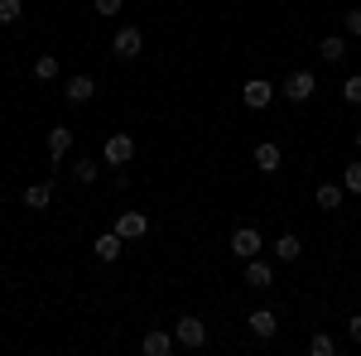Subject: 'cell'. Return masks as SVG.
Instances as JSON below:
<instances>
[{
    "mask_svg": "<svg viewBox=\"0 0 361 356\" xmlns=\"http://www.w3.org/2000/svg\"><path fill=\"white\" fill-rule=\"evenodd\" d=\"M313 92H318V82H313V73H289V78H284V97H289L294 106H304V102L313 97Z\"/></svg>",
    "mask_w": 361,
    "mask_h": 356,
    "instance_id": "cell-3",
    "label": "cell"
},
{
    "mask_svg": "<svg viewBox=\"0 0 361 356\" xmlns=\"http://www.w3.org/2000/svg\"><path fill=\"white\" fill-rule=\"evenodd\" d=\"M241 102H246L250 111H265L270 102H275V87L265 82V78H250V82H246V92H241Z\"/></svg>",
    "mask_w": 361,
    "mask_h": 356,
    "instance_id": "cell-5",
    "label": "cell"
},
{
    "mask_svg": "<svg viewBox=\"0 0 361 356\" xmlns=\"http://www.w3.org/2000/svg\"><path fill=\"white\" fill-rule=\"evenodd\" d=\"M347 337H352V342H361V313L352 318V323H347Z\"/></svg>",
    "mask_w": 361,
    "mask_h": 356,
    "instance_id": "cell-27",
    "label": "cell"
},
{
    "mask_svg": "<svg viewBox=\"0 0 361 356\" xmlns=\"http://www.w3.org/2000/svg\"><path fill=\"white\" fill-rule=\"evenodd\" d=\"M318 207H323V212L342 207V183H318Z\"/></svg>",
    "mask_w": 361,
    "mask_h": 356,
    "instance_id": "cell-17",
    "label": "cell"
},
{
    "mask_svg": "<svg viewBox=\"0 0 361 356\" xmlns=\"http://www.w3.org/2000/svg\"><path fill=\"white\" fill-rule=\"evenodd\" d=\"M73 178H78V183H92V178H97V164H92V159H78V164H73Z\"/></svg>",
    "mask_w": 361,
    "mask_h": 356,
    "instance_id": "cell-23",
    "label": "cell"
},
{
    "mask_svg": "<svg viewBox=\"0 0 361 356\" xmlns=\"http://www.w3.org/2000/svg\"><path fill=\"white\" fill-rule=\"evenodd\" d=\"M265 241H260V231L255 226H241V231H231V255L236 260H250V255H260Z\"/></svg>",
    "mask_w": 361,
    "mask_h": 356,
    "instance_id": "cell-2",
    "label": "cell"
},
{
    "mask_svg": "<svg viewBox=\"0 0 361 356\" xmlns=\"http://www.w3.org/2000/svg\"><path fill=\"white\" fill-rule=\"evenodd\" d=\"M49 202H54V188H49V183H29V188H25V207L44 212Z\"/></svg>",
    "mask_w": 361,
    "mask_h": 356,
    "instance_id": "cell-14",
    "label": "cell"
},
{
    "mask_svg": "<svg viewBox=\"0 0 361 356\" xmlns=\"http://www.w3.org/2000/svg\"><path fill=\"white\" fill-rule=\"evenodd\" d=\"M20 15H25L20 0H0V25H20Z\"/></svg>",
    "mask_w": 361,
    "mask_h": 356,
    "instance_id": "cell-21",
    "label": "cell"
},
{
    "mask_svg": "<svg viewBox=\"0 0 361 356\" xmlns=\"http://www.w3.org/2000/svg\"><path fill=\"white\" fill-rule=\"evenodd\" d=\"M308 352H313V356H333L337 342L328 337V332H313V337H308Z\"/></svg>",
    "mask_w": 361,
    "mask_h": 356,
    "instance_id": "cell-19",
    "label": "cell"
},
{
    "mask_svg": "<svg viewBox=\"0 0 361 356\" xmlns=\"http://www.w3.org/2000/svg\"><path fill=\"white\" fill-rule=\"evenodd\" d=\"M342 97H347L352 106H361V73H357V78H347V82H342Z\"/></svg>",
    "mask_w": 361,
    "mask_h": 356,
    "instance_id": "cell-24",
    "label": "cell"
},
{
    "mask_svg": "<svg viewBox=\"0 0 361 356\" xmlns=\"http://www.w3.org/2000/svg\"><path fill=\"white\" fill-rule=\"evenodd\" d=\"M318 54L328 58V63H342V58H347V44H342V39L333 34V39H323V49H318Z\"/></svg>",
    "mask_w": 361,
    "mask_h": 356,
    "instance_id": "cell-20",
    "label": "cell"
},
{
    "mask_svg": "<svg viewBox=\"0 0 361 356\" xmlns=\"http://www.w3.org/2000/svg\"><path fill=\"white\" fill-rule=\"evenodd\" d=\"M92 92H97V82H92L87 73H78V78H68V87H63V97H68L73 106H82V102H92Z\"/></svg>",
    "mask_w": 361,
    "mask_h": 356,
    "instance_id": "cell-9",
    "label": "cell"
},
{
    "mask_svg": "<svg viewBox=\"0 0 361 356\" xmlns=\"http://www.w3.org/2000/svg\"><path fill=\"white\" fill-rule=\"evenodd\" d=\"M275 260H299V255H304V241H299V236H289V231H284V236H279L275 246Z\"/></svg>",
    "mask_w": 361,
    "mask_h": 356,
    "instance_id": "cell-16",
    "label": "cell"
},
{
    "mask_svg": "<svg viewBox=\"0 0 361 356\" xmlns=\"http://www.w3.org/2000/svg\"><path fill=\"white\" fill-rule=\"evenodd\" d=\"M92 250H97V260H121L126 241H121L116 231H106V236H97V241H92Z\"/></svg>",
    "mask_w": 361,
    "mask_h": 356,
    "instance_id": "cell-13",
    "label": "cell"
},
{
    "mask_svg": "<svg viewBox=\"0 0 361 356\" xmlns=\"http://www.w3.org/2000/svg\"><path fill=\"white\" fill-rule=\"evenodd\" d=\"M111 49L116 58H135L140 49H145V34H140L135 25H126V29H116V39H111Z\"/></svg>",
    "mask_w": 361,
    "mask_h": 356,
    "instance_id": "cell-6",
    "label": "cell"
},
{
    "mask_svg": "<svg viewBox=\"0 0 361 356\" xmlns=\"http://www.w3.org/2000/svg\"><path fill=\"white\" fill-rule=\"evenodd\" d=\"M357 149H361V130H357Z\"/></svg>",
    "mask_w": 361,
    "mask_h": 356,
    "instance_id": "cell-28",
    "label": "cell"
},
{
    "mask_svg": "<svg viewBox=\"0 0 361 356\" xmlns=\"http://www.w3.org/2000/svg\"><path fill=\"white\" fill-rule=\"evenodd\" d=\"M97 15H121V0H97Z\"/></svg>",
    "mask_w": 361,
    "mask_h": 356,
    "instance_id": "cell-26",
    "label": "cell"
},
{
    "mask_svg": "<svg viewBox=\"0 0 361 356\" xmlns=\"http://www.w3.org/2000/svg\"><path fill=\"white\" fill-rule=\"evenodd\" d=\"M169 347H173L169 332H145V342H140V352H145V356H169Z\"/></svg>",
    "mask_w": 361,
    "mask_h": 356,
    "instance_id": "cell-15",
    "label": "cell"
},
{
    "mask_svg": "<svg viewBox=\"0 0 361 356\" xmlns=\"http://www.w3.org/2000/svg\"><path fill=\"white\" fill-rule=\"evenodd\" d=\"M246 328L260 337V342H270L275 337V328H279V318L270 313V308H255V313H246Z\"/></svg>",
    "mask_w": 361,
    "mask_h": 356,
    "instance_id": "cell-7",
    "label": "cell"
},
{
    "mask_svg": "<svg viewBox=\"0 0 361 356\" xmlns=\"http://www.w3.org/2000/svg\"><path fill=\"white\" fill-rule=\"evenodd\" d=\"M342 188H347V192H361V159L342 168Z\"/></svg>",
    "mask_w": 361,
    "mask_h": 356,
    "instance_id": "cell-22",
    "label": "cell"
},
{
    "mask_svg": "<svg viewBox=\"0 0 361 356\" xmlns=\"http://www.w3.org/2000/svg\"><path fill=\"white\" fill-rule=\"evenodd\" d=\"M246 284H250V289H270V284H275V270H270L265 260L250 255V260H246Z\"/></svg>",
    "mask_w": 361,
    "mask_h": 356,
    "instance_id": "cell-10",
    "label": "cell"
},
{
    "mask_svg": "<svg viewBox=\"0 0 361 356\" xmlns=\"http://www.w3.org/2000/svg\"><path fill=\"white\" fill-rule=\"evenodd\" d=\"M250 159H255V168H260V173H275L284 154H279V145H270V140H265V145H255V154H250Z\"/></svg>",
    "mask_w": 361,
    "mask_h": 356,
    "instance_id": "cell-11",
    "label": "cell"
},
{
    "mask_svg": "<svg viewBox=\"0 0 361 356\" xmlns=\"http://www.w3.org/2000/svg\"><path fill=\"white\" fill-rule=\"evenodd\" d=\"M342 29H347L352 39H361V10H347V15H342Z\"/></svg>",
    "mask_w": 361,
    "mask_h": 356,
    "instance_id": "cell-25",
    "label": "cell"
},
{
    "mask_svg": "<svg viewBox=\"0 0 361 356\" xmlns=\"http://www.w3.org/2000/svg\"><path fill=\"white\" fill-rule=\"evenodd\" d=\"M135 159V140L130 135H111L106 140V164H130Z\"/></svg>",
    "mask_w": 361,
    "mask_h": 356,
    "instance_id": "cell-8",
    "label": "cell"
},
{
    "mask_svg": "<svg viewBox=\"0 0 361 356\" xmlns=\"http://www.w3.org/2000/svg\"><path fill=\"white\" fill-rule=\"evenodd\" d=\"M111 231L121 236V241H126V246H130V241H140V236L149 231V221H145V212H121Z\"/></svg>",
    "mask_w": 361,
    "mask_h": 356,
    "instance_id": "cell-4",
    "label": "cell"
},
{
    "mask_svg": "<svg viewBox=\"0 0 361 356\" xmlns=\"http://www.w3.org/2000/svg\"><path fill=\"white\" fill-rule=\"evenodd\" d=\"M34 78H39V82H54V78H58V58L54 54H39V58H34Z\"/></svg>",
    "mask_w": 361,
    "mask_h": 356,
    "instance_id": "cell-18",
    "label": "cell"
},
{
    "mask_svg": "<svg viewBox=\"0 0 361 356\" xmlns=\"http://www.w3.org/2000/svg\"><path fill=\"white\" fill-rule=\"evenodd\" d=\"M173 342L188 347V352L207 347V328H202V318H178V323H173Z\"/></svg>",
    "mask_w": 361,
    "mask_h": 356,
    "instance_id": "cell-1",
    "label": "cell"
},
{
    "mask_svg": "<svg viewBox=\"0 0 361 356\" xmlns=\"http://www.w3.org/2000/svg\"><path fill=\"white\" fill-rule=\"evenodd\" d=\"M68 149H73V130H68V125H54V130H49V159L58 164Z\"/></svg>",
    "mask_w": 361,
    "mask_h": 356,
    "instance_id": "cell-12",
    "label": "cell"
}]
</instances>
